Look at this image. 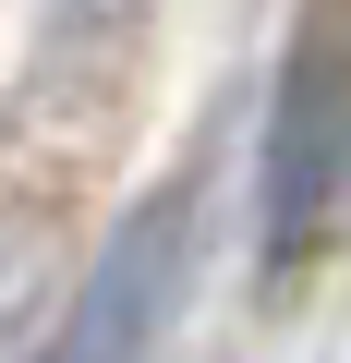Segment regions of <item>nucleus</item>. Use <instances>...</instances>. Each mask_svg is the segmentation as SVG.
Wrapping results in <instances>:
<instances>
[{"label":"nucleus","instance_id":"1","mask_svg":"<svg viewBox=\"0 0 351 363\" xmlns=\"http://www.w3.org/2000/svg\"><path fill=\"white\" fill-rule=\"evenodd\" d=\"M351 230V0H303L267 133H255V267L267 291H303L327 242Z\"/></svg>","mask_w":351,"mask_h":363},{"label":"nucleus","instance_id":"2","mask_svg":"<svg viewBox=\"0 0 351 363\" xmlns=\"http://www.w3.org/2000/svg\"><path fill=\"white\" fill-rule=\"evenodd\" d=\"M182 267H194V182H169V194H145V206L97 242L73 315H61L25 363H145L157 327H169V303H182Z\"/></svg>","mask_w":351,"mask_h":363}]
</instances>
